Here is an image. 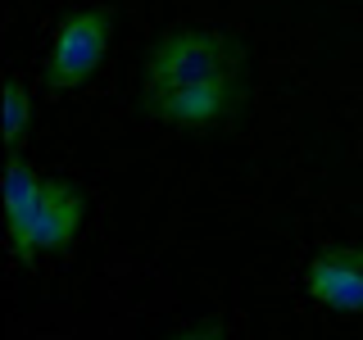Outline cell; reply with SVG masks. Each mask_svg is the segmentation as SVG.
Listing matches in <instances>:
<instances>
[{
	"label": "cell",
	"instance_id": "277c9868",
	"mask_svg": "<svg viewBox=\"0 0 363 340\" xmlns=\"http://www.w3.org/2000/svg\"><path fill=\"white\" fill-rule=\"evenodd\" d=\"M309 295L327 309L363 313V254L359 249H327L309 264Z\"/></svg>",
	"mask_w": 363,
	"mask_h": 340
},
{
	"label": "cell",
	"instance_id": "7a4b0ae2",
	"mask_svg": "<svg viewBox=\"0 0 363 340\" xmlns=\"http://www.w3.org/2000/svg\"><path fill=\"white\" fill-rule=\"evenodd\" d=\"M9 232L18 249H55L68 245L82 227V191L55 177H37L23 164L9 168Z\"/></svg>",
	"mask_w": 363,
	"mask_h": 340
},
{
	"label": "cell",
	"instance_id": "6da1fadb",
	"mask_svg": "<svg viewBox=\"0 0 363 340\" xmlns=\"http://www.w3.org/2000/svg\"><path fill=\"white\" fill-rule=\"evenodd\" d=\"M241 91V50L204 28L173 32L145 60V105L173 128H209Z\"/></svg>",
	"mask_w": 363,
	"mask_h": 340
},
{
	"label": "cell",
	"instance_id": "3957f363",
	"mask_svg": "<svg viewBox=\"0 0 363 340\" xmlns=\"http://www.w3.org/2000/svg\"><path fill=\"white\" fill-rule=\"evenodd\" d=\"M105 41H109V14H105V9L68 14L64 28L55 32V45H50V82L55 86L82 82L91 68H96Z\"/></svg>",
	"mask_w": 363,
	"mask_h": 340
},
{
	"label": "cell",
	"instance_id": "8992f818",
	"mask_svg": "<svg viewBox=\"0 0 363 340\" xmlns=\"http://www.w3.org/2000/svg\"><path fill=\"white\" fill-rule=\"evenodd\" d=\"M173 340H223V327H213V322H204V327H191V332H182Z\"/></svg>",
	"mask_w": 363,
	"mask_h": 340
},
{
	"label": "cell",
	"instance_id": "5b68a950",
	"mask_svg": "<svg viewBox=\"0 0 363 340\" xmlns=\"http://www.w3.org/2000/svg\"><path fill=\"white\" fill-rule=\"evenodd\" d=\"M18 132H23V86L9 82V136L18 141Z\"/></svg>",
	"mask_w": 363,
	"mask_h": 340
}]
</instances>
